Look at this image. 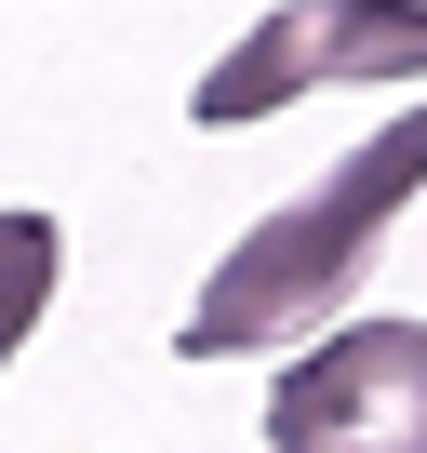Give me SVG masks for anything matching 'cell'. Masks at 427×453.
Segmentation results:
<instances>
[{
  "label": "cell",
  "instance_id": "4",
  "mask_svg": "<svg viewBox=\"0 0 427 453\" xmlns=\"http://www.w3.org/2000/svg\"><path fill=\"white\" fill-rule=\"evenodd\" d=\"M54 280H67V241H54V213H0V373H14V347L41 334V307H54Z\"/></svg>",
  "mask_w": 427,
  "mask_h": 453
},
{
  "label": "cell",
  "instance_id": "2",
  "mask_svg": "<svg viewBox=\"0 0 427 453\" xmlns=\"http://www.w3.org/2000/svg\"><path fill=\"white\" fill-rule=\"evenodd\" d=\"M374 81H427V0H294L254 41H228L200 67L187 120L200 134H241L294 94H374Z\"/></svg>",
  "mask_w": 427,
  "mask_h": 453
},
{
  "label": "cell",
  "instance_id": "3",
  "mask_svg": "<svg viewBox=\"0 0 427 453\" xmlns=\"http://www.w3.org/2000/svg\"><path fill=\"white\" fill-rule=\"evenodd\" d=\"M268 453H427V320H334L268 387Z\"/></svg>",
  "mask_w": 427,
  "mask_h": 453
},
{
  "label": "cell",
  "instance_id": "1",
  "mask_svg": "<svg viewBox=\"0 0 427 453\" xmlns=\"http://www.w3.org/2000/svg\"><path fill=\"white\" fill-rule=\"evenodd\" d=\"M414 187H427V94H414L387 134H361L307 200H281L268 226H241L228 267L200 280V307L174 320V347H187V360H254V347H281V334H307V320L361 307L374 241L400 226V200H414Z\"/></svg>",
  "mask_w": 427,
  "mask_h": 453
}]
</instances>
